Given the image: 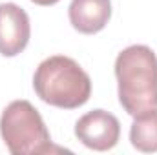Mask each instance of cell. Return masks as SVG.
<instances>
[{
    "instance_id": "6da1fadb",
    "label": "cell",
    "mask_w": 157,
    "mask_h": 155,
    "mask_svg": "<svg viewBox=\"0 0 157 155\" xmlns=\"http://www.w3.org/2000/svg\"><path fill=\"white\" fill-rule=\"evenodd\" d=\"M119 102L135 117L157 108V57L152 47L133 44L115 59Z\"/></svg>"
},
{
    "instance_id": "7a4b0ae2",
    "label": "cell",
    "mask_w": 157,
    "mask_h": 155,
    "mask_svg": "<svg viewBox=\"0 0 157 155\" xmlns=\"http://www.w3.org/2000/svg\"><path fill=\"white\" fill-rule=\"evenodd\" d=\"M33 88L46 104L75 110L90 100L91 78L77 60L64 55H53L39 64L33 75Z\"/></svg>"
},
{
    "instance_id": "3957f363",
    "label": "cell",
    "mask_w": 157,
    "mask_h": 155,
    "mask_svg": "<svg viewBox=\"0 0 157 155\" xmlns=\"http://www.w3.org/2000/svg\"><path fill=\"white\" fill-rule=\"evenodd\" d=\"M0 135L13 155L62 152V148L53 144L39 110L29 100H13L4 108L0 117Z\"/></svg>"
},
{
    "instance_id": "277c9868",
    "label": "cell",
    "mask_w": 157,
    "mask_h": 155,
    "mask_svg": "<svg viewBox=\"0 0 157 155\" xmlns=\"http://www.w3.org/2000/svg\"><path fill=\"white\" fill-rule=\"evenodd\" d=\"M75 137L93 152H108L121 137L119 119L106 110L88 112L75 122Z\"/></svg>"
},
{
    "instance_id": "5b68a950",
    "label": "cell",
    "mask_w": 157,
    "mask_h": 155,
    "mask_svg": "<svg viewBox=\"0 0 157 155\" xmlns=\"http://www.w3.org/2000/svg\"><path fill=\"white\" fill-rule=\"evenodd\" d=\"M31 37V24L28 13L13 4H0V55L17 57L22 53Z\"/></svg>"
},
{
    "instance_id": "8992f818",
    "label": "cell",
    "mask_w": 157,
    "mask_h": 155,
    "mask_svg": "<svg viewBox=\"0 0 157 155\" xmlns=\"http://www.w3.org/2000/svg\"><path fill=\"white\" fill-rule=\"evenodd\" d=\"M68 15L73 29L84 35H93L106 28L112 17V2L110 0H71Z\"/></svg>"
},
{
    "instance_id": "52a82bcc",
    "label": "cell",
    "mask_w": 157,
    "mask_h": 155,
    "mask_svg": "<svg viewBox=\"0 0 157 155\" xmlns=\"http://www.w3.org/2000/svg\"><path fill=\"white\" fill-rule=\"evenodd\" d=\"M130 142L137 152H157V108L135 115L130 128Z\"/></svg>"
},
{
    "instance_id": "ba28073f",
    "label": "cell",
    "mask_w": 157,
    "mask_h": 155,
    "mask_svg": "<svg viewBox=\"0 0 157 155\" xmlns=\"http://www.w3.org/2000/svg\"><path fill=\"white\" fill-rule=\"evenodd\" d=\"M33 4H37V6H53V4H57L59 0H31Z\"/></svg>"
}]
</instances>
